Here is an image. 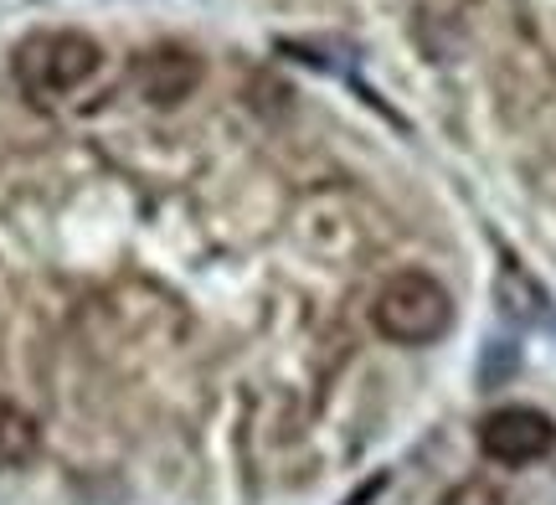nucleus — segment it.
I'll use <instances>...</instances> for the list:
<instances>
[{"label":"nucleus","instance_id":"3","mask_svg":"<svg viewBox=\"0 0 556 505\" xmlns=\"http://www.w3.org/2000/svg\"><path fill=\"white\" fill-rule=\"evenodd\" d=\"M479 449L484 459H495L505 469H520V465H536L556 449V418L541 413V407H526V403H510V407H495L484 424H479Z\"/></svg>","mask_w":556,"mask_h":505},{"label":"nucleus","instance_id":"2","mask_svg":"<svg viewBox=\"0 0 556 505\" xmlns=\"http://www.w3.org/2000/svg\"><path fill=\"white\" fill-rule=\"evenodd\" d=\"M371 325L392 345H433L454 325V300L433 274L402 268V274L381 283L377 304H371Z\"/></svg>","mask_w":556,"mask_h":505},{"label":"nucleus","instance_id":"4","mask_svg":"<svg viewBox=\"0 0 556 505\" xmlns=\"http://www.w3.org/2000/svg\"><path fill=\"white\" fill-rule=\"evenodd\" d=\"M129 83L144 103L155 109H176V103L191 99V88L201 83V58L180 41H160V47H144L129 67Z\"/></svg>","mask_w":556,"mask_h":505},{"label":"nucleus","instance_id":"1","mask_svg":"<svg viewBox=\"0 0 556 505\" xmlns=\"http://www.w3.org/2000/svg\"><path fill=\"white\" fill-rule=\"evenodd\" d=\"M99 67H103V47L93 37H83V31H37V37H26L11 52L16 88L41 109L78 93Z\"/></svg>","mask_w":556,"mask_h":505},{"label":"nucleus","instance_id":"5","mask_svg":"<svg viewBox=\"0 0 556 505\" xmlns=\"http://www.w3.org/2000/svg\"><path fill=\"white\" fill-rule=\"evenodd\" d=\"M37 444H41L37 418H31L26 407H16L11 397H0V475L26 465V459L37 454Z\"/></svg>","mask_w":556,"mask_h":505}]
</instances>
